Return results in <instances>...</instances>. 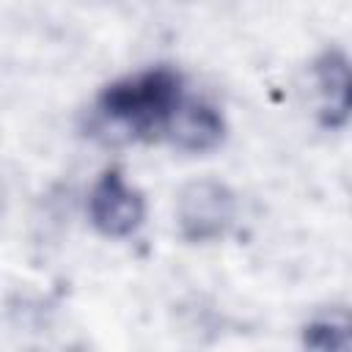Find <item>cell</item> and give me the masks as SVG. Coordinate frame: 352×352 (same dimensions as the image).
Here are the masks:
<instances>
[{
  "label": "cell",
  "mask_w": 352,
  "mask_h": 352,
  "mask_svg": "<svg viewBox=\"0 0 352 352\" xmlns=\"http://www.w3.org/2000/svg\"><path fill=\"white\" fill-rule=\"evenodd\" d=\"M184 77L170 66H148L102 88L96 113L138 140H162L165 126L184 99Z\"/></svg>",
  "instance_id": "6da1fadb"
},
{
  "label": "cell",
  "mask_w": 352,
  "mask_h": 352,
  "mask_svg": "<svg viewBox=\"0 0 352 352\" xmlns=\"http://www.w3.org/2000/svg\"><path fill=\"white\" fill-rule=\"evenodd\" d=\"M236 217L234 192L214 179H195L182 187L176 198V223L179 234L187 242H212L220 239Z\"/></svg>",
  "instance_id": "7a4b0ae2"
},
{
  "label": "cell",
  "mask_w": 352,
  "mask_h": 352,
  "mask_svg": "<svg viewBox=\"0 0 352 352\" xmlns=\"http://www.w3.org/2000/svg\"><path fill=\"white\" fill-rule=\"evenodd\" d=\"M88 220L91 226L110 239L132 236L146 220V201L143 195L126 184L118 168L102 170L88 192Z\"/></svg>",
  "instance_id": "3957f363"
},
{
  "label": "cell",
  "mask_w": 352,
  "mask_h": 352,
  "mask_svg": "<svg viewBox=\"0 0 352 352\" xmlns=\"http://www.w3.org/2000/svg\"><path fill=\"white\" fill-rule=\"evenodd\" d=\"M223 138H226L223 113L214 104L204 99H192V96L182 99V104L170 116L165 135H162V140H168L173 148L187 151V154H206L217 148Z\"/></svg>",
  "instance_id": "277c9868"
},
{
  "label": "cell",
  "mask_w": 352,
  "mask_h": 352,
  "mask_svg": "<svg viewBox=\"0 0 352 352\" xmlns=\"http://www.w3.org/2000/svg\"><path fill=\"white\" fill-rule=\"evenodd\" d=\"M311 74L319 94V121L327 129H344L349 121V60L341 50H324L314 63Z\"/></svg>",
  "instance_id": "5b68a950"
},
{
  "label": "cell",
  "mask_w": 352,
  "mask_h": 352,
  "mask_svg": "<svg viewBox=\"0 0 352 352\" xmlns=\"http://www.w3.org/2000/svg\"><path fill=\"white\" fill-rule=\"evenodd\" d=\"M302 344L311 349H349V316L346 311H333L314 316L302 327Z\"/></svg>",
  "instance_id": "8992f818"
}]
</instances>
